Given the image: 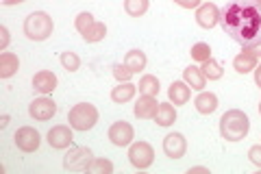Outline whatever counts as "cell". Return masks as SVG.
<instances>
[{"instance_id":"cell-1","label":"cell","mask_w":261,"mask_h":174,"mask_svg":"<svg viewBox=\"0 0 261 174\" xmlns=\"http://www.w3.org/2000/svg\"><path fill=\"white\" fill-rule=\"evenodd\" d=\"M220 27L233 41L248 46L261 37V3L235 0L220 13Z\"/></svg>"},{"instance_id":"cell-2","label":"cell","mask_w":261,"mask_h":174,"mask_svg":"<svg viewBox=\"0 0 261 174\" xmlns=\"http://www.w3.org/2000/svg\"><path fill=\"white\" fill-rule=\"evenodd\" d=\"M250 120L242 109H228L222 118H220V135L226 142H240L248 135Z\"/></svg>"},{"instance_id":"cell-3","label":"cell","mask_w":261,"mask_h":174,"mask_svg":"<svg viewBox=\"0 0 261 174\" xmlns=\"http://www.w3.org/2000/svg\"><path fill=\"white\" fill-rule=\"evenodd\" d=\"M55 22L46 11H33L24 20V35L31 41H44L53 35Z\"/></svg>"},{"instance_id":"cell-4","label":"cell","mask_w":261,"mask_h":174,"mask_svg":"<svg viewBox=\"0 0 261 174\" xmlns=\"http://www.w3.org/2000/svg\"><path fill=\"white\" fill-rule=\"evenodd\" d=\"M68 122L74 131H89L98 122V109L89 103H79L68 111Z\"/></svg>"},{"instance_id":"cell-5","label":"cell","mask_w":261,"mask_h":174,"mask_svg":"<svg viewBox=\"0 0 261 174\" xmlns=\"http://www.w3.org/2000/svg\"><path fill=\"white\" fill-rule=\"evenodd\" d=\"M96 159L87 146H70V153L63 157V168L68 172H87Z\"/></svg>"},{"instance_id":"cell-6","label":"cell","mask_w":261,"mask_h":174,"mask_svg":"<svg viewBox=\"0 0 261 174\" xmlns=\"http://www.w3.org/2000/svg\"><path fill=\"white\" fill-rule=\"evenodd\" d=\"M128 161L135 170H148L154 161V151L148 142H133L128 148Z\"/></svg>"},{"instance_id":"cell-7","label":"cell","mask_w":261,"mask_h":174,"mask_svg":"<svg viewBox=\"0 0 261 174\" xmlns=\"http://www.w3.org/2000/svg\"><path fill=\"white\" fill-rule=\"evenodd\" d=\"M13 142L22 153H35L39 148V144H42V135H39V131L33 129V127H20L13 135Z\"/></svg>"},{"instance_id":"cell-8","label":"cell","mask_w":261,"mask_h":174,"mask_svg":"<svg viewBox=\"0 0 261 174\" xmlns=\"http://www.w3.org/2000/svg\"><path fill=\"white\" fill-rule=\"evenodd\" d=\"M48 144H50L55 151H65L74 144V133H72V127H65V124H57L48 131Z\"/></svg>"},{"instance_id":"cell-9","label":"cell","mask_w":261,"mask_h":174,"mask_svg":"<svg viewBox=\"0 0 261 174\" xmlns=\"http://www.w3.org/2000/svg\"><path fill=\"white\" fill-rule=\"evenodd\" d=\"M109 139H111V144H113V146L124 148V146H130V144H133L135 131H133V127H130L128 122H124V120L113 122L111 127H109Z\"/></svg>"},{"instance_id":"cell-10","label":"cell","mask_w":261,"mask_h":174,"mask_svg":"<svg viewBox=\"0 0 261 174\" xmlns=\"http://www.w3.org/2000/svg\"><path fill=\"white\" fill-rule=\"evenodd\" d=\"M55 113H57V103L53 101V98H48V96L35 98V101L29 105V115L33 120H37V122L50 120Z\"/></svg>"},{"instance_id":"cell-11","label":"cell","mask_w":261,"mask_h":174,"mask_svg":"<svg viewBox=\"0 0 261 174\" xmlns=\"http://www.w3.org/2000/svg\"><path fill=\"white\" fill-rule=\"evenodd\" d=\"M163 153L168 159H183L187 153V142L181 133H168L163 137Z\"/></svg>"},{"instance_id":"cell-12","label":"cell","mask_w":261,"mask_h":174,"mask_svg":"<svg viewBox=\"0 0 261 174\" xmlns=\"http://www.w3.org/2000/svg\"><path fill=\"white\" fill-rule=\"evenodd\" d=\"M159 105L161 103H157V98H154V96L142 94L140 101H137L135 107H133V113H135V118H140V120H154Z\"/></svg>"},{"instance_id":"cell-13","label":"cell","mask_w":261,"mask_h":174,"mask_svg":"<svg viewBox=\"0 0 261 174\" xmlns=\"http://www.w3.org/2000/svg\"><path fill=\"white\" fill-rule=\"evenodd\" d=\"M220 13L222 11H220L214 3H205L196 9V22H198L202 29H214L220 22Z\"/></svg>"},{"instance_id":"cell-14","label":"cell","mask_w":261,"mask_h":174,"mask_svg":"<svg viewBox=\"0 0 261 174\" xmlns=\"http://www.w3.org/2000/svg\"><path fill=\"white\" fill-rule=\"evenodd\" d=\"M33 89L39 92L42 96L53 94L55 89H57V77H55L50 70H39L35 77H33Z\"/></svg>"},{"instance_id":"cell-15","label":"cell","mask_w":261,"mask_h":174,"mask_svg":"<svg viewBox=\"0 0 261 174\" xmlns=\"http://www.w3.org/2000/svg\"><path fill=\"white\" fill-rule=\"evenodd\" d=\"M168 98H170V103H172L174 107L187 105L190 103V98H192V89H190V85H187L185 81H174L172 85H170V89H168Z\"/></svg>"},{"instance_id":"cell-16","label":"cell","mask_w":261,"mask_h":174,"mask_svg":"<svg viewBox=\"0 0 261 174\" xmlns=\"http://www.w3.org/2000/svg\"><path fill=\"white\" fill-rule=\"evenodd\" d=\"M233 68L238 74H248V72H252L257 68V57L252 55L246 46H242V53L233 59Z\"/></svg>"},{"instance_id":"cell-17","label":"cell","mask_w":261,"mask_h":174,"mask_svg":"<svg viewBox=\"0 0 261 174\" xmlns=\"http://www.w3.org/2000/svg\"><path fill=\"white\" fill-rule=\"evenodd\" d=\"M135 92H137V85H133L130 81L118 83V85L111 89V101L116 103V105H124V103H128V101H133Z\"/></svg>"},{"instance_id":"cell-18","label":"cell","mask_w":261,"mask_h":174,"mask_svg":"<svg viewBox=\"0 0 261 174\" xmlns=\"http://www.w3.org/2000/svg\"><path fill=\"white\" fill-rule=\"evenodd\" d=\"M183 81L190 85L192 89H196V92H202L207 85V77L202 74L200 68H196V65H187V68L183 70Z\"/></svg>"},{"instance_id":"cell-19","label":"cell","mask_w":261,"mask_h":174,"mask_svg":"<svg viewBox=\"0 0 261 174\" xmlns=\"http://www.w3.org/2000/svg\"><path fill=\"white\" fill-rule=\"evenodd\" d=\"M196 111L202 113V115H211L216 109H218V96L214 92H200L198 96H196Z\"/></svg>"},{"instance_id":"cell-20","label":"cell","mask_w":261,"mask_h":174,"mask_svg":"<svg viewBox=\"0 0 261 174\" xmlns=\"http://www.w3.org/2000/svg\"><path fill=\"white\" fill-rule=\"evenodd\" d=\"M18 70H20L18 55H13V53H3L0 55V79H11Z\"/></svg>"},{"instance_id":"cell-21","label":"cell","mask_w":261,"mask_h":174,"mask_svg":"<svg viewBox=\"0 0 261 174\" xmlns=\"http://www.w3.org/2000/svg\"><path fill=\"white\" fill-rule=\"evenodd\" d=\"M154 122L159 127H172L176 122V107H172V103H161L159 109H157V115H154Z\"/></svg>"},{"instance_id":"cell-22","label":"cell","mask_w":261,"mask_h":174,"mask_svg":"<svg viewBox=\"0 0 261 174\" xmlns=\"http://www.w3.org/2000/svg\"><path fill=\"white\" fill-rule=\"evenodd\" d=\"M146 63H148V59H146V53L137 51V48L128 51L126 57H124V65H126V68L133 72V74H140V72L146 68Z\"/></svg>"},{"instance_id":"cell-23","label":"cell","mask_w":261,"mask_h":174,"mask_svg":"<svg viewBox=\"0 0 261 174\" xmlns=\"http://www.w3.org/2000/svg\"><path fill=\"white\" fill-rule=\"evenodd\" d=\"M140 94H146V96H157L159 89H161V83L157 77H152V74H144L140 79Z\"/></svg>"},{"instance_id":"cell-24","label":"cell","mask_w":261,"mask_h":174,"mask_svg":"<svg viewBox=\"0 0 261 174\" xmlns=\"http://www.w3.org/2000/svg\"><path fill=\"white\" fill-rule=\"evenodd\" d=\"M150 0H124V11L130 18H142V15L148 11Z\"/></svg>"},{"instance_id":"cell-25","label":"cell","mask_w":261,"mask_h":174,"mask_svg":"<svg viewBox=\"0 0 261 174\" xmlns=\"http://www.w3.org/2000/svg\"><path fill=\"white\" fill-rule=\"evenodd\" d=\"M200 70H202V74H205L209 81H220V79H222V74H224L222 65H220V63L214 59V57L202 63V68H200Z\"/></svg>"},{"instance_id":"cell-26","label":"cell","mask_w":261,"mask_h":174,"mask_svg":"<svg viewBox=\"0 0 261 174\" xmlns=\"http://www.w3.org/2000/svg\"><path fill=\"white\" fill-rule=\"evenodd\" d=\"M105 35H107V27H105L102 22H94V27L83 33V39L87 44H96V41L105 39Z\"/></svg>"},{"instance_id":"cell-27","label":"cell","mask_w":261,"mask_h":174,"mask_svg":"<svg viewBox=\"0 0 261 174\" xmlns=\"http://www.w3.org/2000/svg\"><path fill=\"white\" fill-rule=\"evenodd\" d=\"M190 55H192V59H194V61L205 63L207 59H211V48H209V44H205V41H198V44H194V46H192Z\"/></svg>"},{"instance_id":"cell-28","label":"cell","mask_w":261,"mask_h":174,"mask_svg":"<svg viewBox=\"0 0 261 174\" xmlns=\"http://www.w3.org/2000/svg\"><path fill=\"white\" fill-rule=\"evenodd\" d=\"M59 61H61V65L68 72H76L79 68H81V59H79V55L76 53H61V57H59Z\"/></svg>"},{"instance_id":"cell-29","label":"cell","mask_w":261,"mask_h":174,"mask_svg":"<svg viewBox=\"0 0 261 174\" xmlns=\"http://www.w3.org/2000/svg\"><path fill=\"white\" fill-rule=\"evenodd\" d=\"M94 22H96V20H94V15L89 13V11H83V13H79V15H76L74 27H76V31L81 33V35H83L85 31H89V29L94 27Z\"/></svg>"},{"instance_id":"cell-30","label":"cell","mask_w":261,"mask_h":174,"mask_svg":"<svg viewBox=\"0 0 261 174\" xmlns=\"http://www.w3.org/2000/svg\"><path fill=\"white\" fill-rule=\"evenodd\" d=\"M87 172H94V174H111L113 172V163L109 159H94Z\"/></svg>"},{"instance_id":"cell-31","label":"cell","mask_w":261,"mask_h":174,"mask_svg":"<svg viewBox=\"0 0 261 174\" xmlns=\"http://www.w3.org/2000/svg\"><path fill=\"white\" fill-rule=\"evenodd\" d=\"M113 77H116L118 83H126V81H130V77H133V72H130L126 65L116 63V65H113Z\"/></svg>"},{"instance_id":"cell-32","label":"cell","mask_w":261,"mask_h":174,"mask_svg":"<svg viewBox=\"0 0 261 174\" xmlns=\"http://www.w3.org/2000/svg\"><path fill=\"white\" fill-rule=\"evenodd\" d=\"M248 159H250V163H255L257 168H261V144L250 148V151H248Z\"/></svg>"},{"instance_id":"cell-33","label":"cell","mask_w":261,"mask_h":174,"mask_svg":"<svg viewBox=\"0 0 261 174\" xmlns=\"http://www.w3.org/2000/svg\"><path fill=\"white\" fill-rule=\"evenodd\" d=\"M7 46H9V29L7 27H0V51H7Z\"/></svg>"},{"instance_id":"cell-34","label":"cell","mask_w":261,"mask_h":174,"mask_svg":"<svg viewBox=\"0 0 261 174\" xmlns=\"http://www.w3.org/2000/svg\"><path fill=\"white\" fill-rule=\"evenodd\" d=\"M174 3L183 9H198L200 7V0H174Z\"/></svg>"},{"instance_id":"cell-35","label":"cell","mask_w":261,"mask_h":174,"mask_svg":"<svg viewBox=\"0 0 261 174\" xmlns=\"http://www.w3.org/2000/svg\"><path fill=\"white\" fill-rule=\"evenodd\" d=\"M246 48H248V51H250L252 55L257 57V59H261V37H259L257 41H252V44H248Z\"/></svg>"},{"instance_id":"cell-36","label":"cell","mask_w":261,"mask_h":174,"mask_svg":"<svg viewBox=\"0 0 261 174\" xmlns=\"http://www.w3.org/2000/svg\"><path fill=\"white\" fill-rule=\"evenodd\" d=\"M255 83H257V87L261 89V63L255 68Z\"/></svg>"},{"instance_id":"cell-37","label":"cell","mask_w":261,"mask_h":174,"mask_svg":"<svg viewBox=\"0 0 261 174\" xmlns=\"http://www.w3.org/2000/svg\"><path fill=\"white\" fill-rule=\"evenodd\" d=\"M22 3H27V0H3V5H5V7H13V5H22Z\"/></svg>"},{"instance_id":"cell-38","label":"cell","mask_w":261,"mask_h":174,"mask_svg":"<svg viewBox=\"0 0 261 174\" xmlns=\"http://www.w3.org/2000/svg\"><path fill=\"white\" fill-rule=\"evenodd\" d=\"M7 124H9V115H3V120H0V127L7 129Z\"/></svg>"},{"instance_id":"cell-39","label":"cell","mask_w":261,"mask_h":174,"mask_svg":"<svg viewBox=\"0 0 261 174\" xmlns=\"http://www.w3.org/2000/svg\"><path fill=\"white\" fill-rule=\"evenodd\" d=\"M187 172H190V174H192V172H209V170H207V168H190V170H187Z\"/></svg>"},{"instance_id":"cell-40","label":"cell","mask_w":261,"mask_h":174,"mask_svg":"<svg viewBox=\"0 0 261 174\" xmlns=\"http://www.w3.org/2000/svg\"><path fill=\"white\" fill-rule=\"evenodd\" d=\"M259 113H261V105H259Z\"/></svg>"},{"instance_id":"cell-41","label":"cell","mask_w":261,"mask_h":174,"mask_svg":"<svg viewBox=\"0 0 261 174\" xmlns=\"http://www.w3.org/2000/svg\"><path fill=\"white\" fill-rule=\"evenodd\" d=\"M259 3H261V0H259Z\"/></svg>"}]
</instances>
